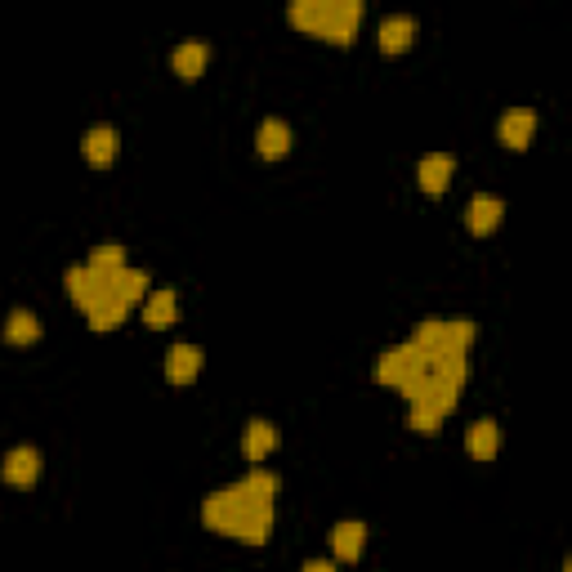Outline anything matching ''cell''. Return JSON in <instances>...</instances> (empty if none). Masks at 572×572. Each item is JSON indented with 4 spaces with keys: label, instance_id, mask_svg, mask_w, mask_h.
I'll return each mask as SVG.
<instances>
[{
    "label": "cell",
    "instance_id": "6da1fadb",
    "mask_svg": "<svg viewBox=\"0 0 572 572\" xmlns=\"http://www.w3.org/2000/svg\"><path fill=\"white\" fill-rule=\"evenodd\" d=\"M278 474L273 470H251L242 479L215 488L202 501V523L215 537L242 541V546H264L273 532V510H278Z\"/></svg>",
    "mask_w": 572,
    "mask_h": 572
},
{
    "label": "cell",
    "instance_id": "7a4b0ae2",
    "mask_svg": "<svg viewBox=\"0 0 572 572\" xmlns=\"http://www.w3.org/2000/svg\"><path fill=\"white\" fill-rule=\"evenodd\" d=\"M63 286H68L72 304L90 318L94 331H117L121 322H126L130 304L117 295V282H112V273L103 269H90V264H76V269L63 273Z\"/></svg>",
    "mask_w": 572,
    "mask_h": 572
},
{
    "label": "cell",
    "instance_id": "3957f363",
    "mask_svg": "<svg viewBox=\"0 0 572 572\" xmlns=\"http://www.w3.org/2000/svg\"><path fill=\"white\" fill-rule=\"evenodd\" d=\"M362 0H295L286 9L291 27H300L304 36H318L327 45H349L362 27Z\"/></svg>",
    "mask_w": 572,
    "mask_h": 572
},
{
    "label": "cell",
    "instance_id": "277c9868",
    "mask_svg": "<svg viewBox=\"0 0 572 572\" xmlns=\"http://www.w3.org/2000/svg\"><path fill=\"white\" fill-rule=\"evenodd\" d=\"M429 376H434V367H429V354H425V349H416L412 340H403V345L385 349V354L376 358V380H380L385 389H398L403 398H412Z\"/></svg>",
    "mask_w": 572,
    "mask_h": 572
},
{
    "label": "cell",
    "instance_id": "5b68a950",
    "mask_svg": "<svg viewBox=\"0 0 572 572\" xmlns=\"http://www.w3.org/2000/svg\"><path fill=\"white\" fill-rule=\"evenodd\" d=\"M474 336H479V327H474L470 318H425L421 327H416L412 345H416V349H425V354L470 358Z\"/></svg>",
    "mask_w": 572,
    "mask_h": 572
},
{
    "label": "cell",
    "instance_id": "8992f818",
    "mask_svg": "<svg viewBox=\"0 0 572 572\" xmlns=\"http://www.w3.org/2000/svg\"><path fill=\"white\" fill-rule=\"evenodd\" d=\"M41 470H45V461L36 447H9L5 461H0V479L14 483V488H32L41 479Z\"/></svg>",
    "mask_w": 572,
    "mask_h": 572
},
{
    "label": "cell",
    "instance_id": "52a82bcc",
    "mask_svg": "<svg viewBox=\"0 0 572 572\" xmlns=\"http://www.w3.org/2000/svg\"><path fill=\"white\" fill-rule=\"evenodd\" d=\"M501 215H505V202L492 193H474L470 206H465V228L474 237H488L492 228H501Z\"/></svg>",
    "mask_w": 572,
    "mask_h": 572
},
{
    "label": "cell",
    "instance_id": "ba28073f",
    "mask_svg": "<svg viewBox=\"0 0 572 572\" xmlns=\"http://www.w3.org/2000/svg\"><path fill=\"white\" fill-rule=\"evenodd\" d=\"M81 152H85L90 166L108 170L112 161H117V152H121V135L112 126H90V130H85V139H81Z\"/></svg>",
    "mask_w": 572,
    "mask_h": 572
},
{
    "label": "cell",
    "instance_id": "9c48e42d",
    "mask_svg": "<svg viewBox=\"0 0 572 572\" xmlns=\"http://www.w3.org/2000/svg\"><path fill=\"white\" fill-rule=\"evenodd\" d=\"M537 135V112H528V108H510L505 117L497 121V139L505 143V148H528V139Z\"/></svg>",
    "mask_w": 572,
    "mask_h": 572
},
{
    "label": "cell",
    "instance_id": "30bf717a",
    "mask_svg": "<svg viewBox=\"0 0 572 572\" xmlns=\"http://www.w3.org/2000/svg\"><path fill=\"white\" fill-rule=\"evenodd\" d=\"M331 550H336V559H345V564H358V555L367 550V523L340 519L336 528H331Z\"/></svg>",
    "mask_w": 572,
    "mask_h": 572
},
{
    "label": "cell",
    "instance_id": "8fae6325",
    "mask_svg": "<svg viewBox=\"0 0 572 572\" xmlns=\"http://www.w3.org/2000/svg\"><path fill=\"white\" fill-rule=\"evenodd\" d=\"M452 175H456V161L447 157V152H429V157H421V166H416V179H421V188L429 197L447 193Z\"/></svg>",
    "mask_w": 572,
    "mask_h": 572
},
{
    "label": "cell",
    "instance_id": "7c38bea8",
    "mask_svg": "<svg viewBox=\"0 0 572 572\" xmlns=\"http://www.w3.org/2000/svg\"><path fill=\"white\" fill-rule=\"evenodd\" d=\"M376 41H380V50H385V54H403L407 45L416 41V18H412V14H389V18H380Z\"/></svg>",
    "mask_w": 572,
    "mask_h": 572
},
{
    "label": "cell",
    "instance_id": "4fadbf2b",
    "mask_svg": "<svg viewBox=\"0 0 572 572\" xmlns=\"http://www.w3.org/2000/svg\"><path fill=\"white\" fill-rule=\"evenodd\" d=\"M175 318H179V295L170 291V286L148 291V300H143V322H148L152 331H166Z\"/></svg>",
    "mask_w": 572,
    "mask_h": 572
},
{
    "label": "cell",
    "instance_id": "5bb4252c",
    "mask_svg": "<svg viewBox=\"0 0 572 572\" xmlns=\"http://www.w3.org/2000/svg\"><path fill=\"white\" fill-rule=\"evenodd\" d=\"M197 371H202V349L197 345H175L166 354V380L170 385H193Z\"/></svg>",
    "mask_w": 572,
    "mask_h": 572
},
{
    "label": "cell",
    "instance_id": "9a60e30c",
    "mask_svg": "<svg viewBox=\"0 0 572 572\" xmlns=\"http://www.w3.org/2000/svg\"><path fill=\"white\" fill-rule=\"evenodd\" d=\"M273 447H278V429H273L269 421H246V429H242V456L246 461L260 465Z\"/></svg>",
    "mask_w": 572,
    "mask_h": 572
},
{
    "label": "cell",
    "instance_id": "2e32d148",
    "mask_svg": "<svg viewBox=\"0 0 572 572\" xmlns=\"http://www.w3.org/2000/svg\"><path fill=\"white\" fill-rule=\"evenodd\" d=\"M255 148H260V157H269V161H278L291 152V126L278 117H269V121H260V130H255Z\"/></svg>",
    "mask_w": 572,
    "mask_h": 572
},
{
    "label": "cell",
    "instance_id": "e0dca14e",
    "mask_svg": "<svg viewBox=\"0 0 572 572\" xmlns=\"http://www.w3.org/2000/svg\"><path fill=\"white\" fill-rule=\"evenodd\" d=\"M206 63H211V50L202 41H184L170 54V68H175V76H184V81H197L206 72Z\"/></svg>",
    "mask_w": 572,
    "mask_h": 572
},
{
    "label": "cell",
    "instance_id": "ac0fdd59",
    "mask_svg": "<svg viewBox=\"0 0 572 572\" xmlns=\"http://www.w3.org/2000/svg\"><path fill=\"white\" fill-rule=\"evenodd\" d=\"M465 447H470L474 461H492L501 452V425L497 421H474L470 434H465Z\"/></svg>",
    "mask_w": 572,
    "mask_h": 572
},
{
    "label": "cell",
    "instance_id": "d6986e66",
    "mask_svg": "<svg viewBox=\"0 0 572 572\" xmlns=\"http://www.w3.org/2000/svg\"><path fill=\"white\" fill-rule=\"evenodd\" d=\"M41 318H36L32 309H14L9 313V322H5V340L9 345H36L41 340Z\"/></svg>",
    "mask_w": 572,
    "mask_h": 572
},
{
    "label": "cell",
    "instance_id": "ffe728a7",
    "mask_svg": "<svg viewBox=\"0 0 572 572\" xmlns=\"http://www.w3.org/2000/svg\"><path fill=\"white\" fill-rule=\"evenodd\" d=\"M85 264H90V269H103V273H117V269H126V251H121V246H94Z\"/></svg>",
    "mask_w": 572,
    "mask_h": 572
},
{
    "label": "cell",
    "instance_id": "44dd1931",
    "mask_svg": "<svg viewBox=\"0 0 572 572\" xmlns=\"http://www.w3.org/2000/svg\"><path fill=\"white\" fill-rule=\"evenodd\" d=\"M300 572H336V564H327V559H309Z\"/></svg>",
    "mask_w": 572,
    "mask_h": 572
}]
</instances>
